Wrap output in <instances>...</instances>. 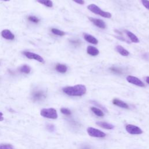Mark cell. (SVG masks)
<instances>
[{"label":"cell","mask_w":149,"mask_h":149,"mask_svg":"<svg viewBox=\"0 0 149 149\" xmlns=\"http://www.w3.org/2000/svg\"><path fill=\"white\" fill-rule=\"evenodd\" d=\"M66 95L70 96H82L86 92V87L83 85H77L74 86H68L62 89Z\"/></svg>","instance_id":"obj_1"},{"label":"cell","mask_w":149,"mask_h":149,"mask_svg":"<svg viewBox=\"0 0 149 149\" xmlns=\"http://www.w3.org/2000/svg\"><path fill=\"white\" fill-rule=\"evenodd\" d=\"M87 8L89 11H90L93 13L99 15L105 18H111L112 16L111 13H110L109 12L103 11L98 6L96 5L95 4H90L89 5H88Z\"/></svg>","instance_id":"obj_2"},{"label":"cell","mask_w":149,"mask_h":149,"mask_svg":"<svg viewBox=\"0 0 149 149\" xmlns=\"http://www.w3.org/2000/svg\"><path fill=\"white\" fill-rule=\"evenodd\" d=\"M40 115L44 118L52 119H55L58 118L57 111L52 108L42 109L40 112Z\"/></svg>","instance_id":"obj_3"},{"label":"cell","mask_w":149,"mask_h":149,"mask_svg":"<svg viewBox=\"0 0 149 149\" xmlns=\"http://www.w3.org/2000/svg\"><path fill=\"white\" fill-rule=\"evenodd\" d=\"M87 131L88 134L92 137L104 138L106 136V134L105 133H104L103 132L101 131V130H100L97 129L91 128V127H89L87 128Z\"/></svg>","instance_id":"obj_4"},{"label":"cell","mask_w":149,"mask_h":149,"mask_svg":"<svg viewBox=\"0 0 149 149\" xmlns=\"http://www.w3.org/2000/svg\"><path fill=\"white\" fill-rule=\"evenodd\" d=\"M126 131L131 135H140L143 133L142 130L135 125H128L126 126Z\"/></svg>","instance_id":"obj_5"},{"label":"cell","mask_w":149,"mask_h":149,"mask_svg":"<svg viewBox=\"0 0 149 149\" xmlns=\"http://www.w3.org/2000/svg\"><path fill=\"white\" fill-rule=\"evenodd\" d=\"M23 54L26 56V57L30 60H34L37 61H39L40 62H44V61L43 58L38 54H36L33 52H31L29 51H24Z\"/></svg>","instance_id":"obj_6"},{"label":"cell","mask_w":149,"mask_h":149,"mask_svg":"<svg viewBox=\"0 0 149 149\" xmlns=\"http://www.w3.org/2000/svg\"><path fill=\"white\" fill-rule=\"evenodd\" d=\"M46 98V95L42 90H36L32 93V99L34 101H40Z\"/></svg>","instance_id":"obj_7"},{"label":"cell","mask_w":149,"mask_h":149,"mask_svg":"<svg viewBox=\"0 0 149 149\" xmlns=\"http://www.w3.org/2000/svg\"><path fill=\"white\" fill-rule=\"evenodd\" d=\"M127 81L133 85H135L136 86H139V87H144L145 85L143 82H142L139 78L133 77V76H128L126 78Z\"/></svg>","instance_id":"obj_8"},{"label":"cell","mask_w":149,"mask_h":149,"mask_svg":"<svg viewBox=\"0 0 149 149\" xmlns=\"http://www.w3.org/2000/svg\"><path fill=\"white\" fill-rule=\"evenodd\" d=\"M89 19L97 27L103 29H105L106 24L103 20L99 19H97V18L91 17H89Z\"/></svg>","instance_id":"obj_9"},{"label":"cell","mask_w":149,"mask_h":149,"mask_svg":"<svg viewBox=\"0 0 149 149\" xmlns=\"http://www.w3.org/2000/svg\"><path fill=\"white\" fill-rule=\"evenodd\" d=\"M83 37L84 39L86 41H87V42L91 43V44H97L99 42L97 40V39L96 38H95V37H93V36L87 34V33H84L83 34Z\"/></svg>","instance_id":"obj_10"},{"label":"cell","mask_w":149,"mask_h":149,"mask_svg":"<svg viewBox=\"0 0 149 149\" xmlns=\"http://www.w3.org/2000/svg\"><path fill=\"white\" fill-rule=\"evenodd\" d=\"M1 36L3 38L7 40H13L15 39V36L8 29H5L2 31Z\"/></svg>","instance_id":"obj_11"},{"label":"cell","mask_w":149,"mask_h":149,"mask_svg":"<svg viewBox=\"0 0 149 149\" xmlns=\"http://www.w3.org/2000/svg\"><path fill=\"white\" fill-rule=\"evenodd\" d=\"M87 52L91 56H96L99 54V51L97 48L89 46L87 48Z\"/></svg>","instance_id":"obj_12"},{"label":"cell","mask_w":149,"mask_h":149,"mask_svg":"<svg viewBox=\"0 0 149 149\" xmlns=\"http://www.w3.org/2000/svg\"><path fill=\"white\" fill-rule=\"evenodd\" d=\"M113 104H114L118 107H121V108H126V109L129 108V105L126 103H125V102H123L120 100L117 99H115L113 100Z\"/></svg>","instance_id":"obj_13"},{"label":"cell","mask_w":149,"mask_h":149,"mask_svg":"<svg viewBox=\"0 0 149 149\" xmlns=\"http://www.w3.org/2000/svg\"><path fill=\"white\" fill-rule=\"evenodd\" d=\"M125 32H126V34L128 35V36L129 37L130 40H131L133 43H139L140 41H139V39L138 38V37L135 34H134L133 33L130 32L129 31H128V30H125Z\"/></svg>","instance_id":"obj_14"},{"label":"cell","mask_w":149,"mask_h":149,"mask_svg":"<svg viewBox=\"0 0 149 149\" xmlns=\"http://www.w3.org/2000/svg\"><path fill=\"white\" fill-rule=\"evenodd\" d=\"M96 124L98 126H99L104 129H113L114 128V126L113 125L105 122H97Z\"/></svg>","instance_id":"obj_15"},{"label":"cell","mask_w":149,"mask_h":149,"mask_svg":"<svg viewBox=\"0 0 149 149\" xmlns=\"http://www.w3.org/2000/svg\"><path fill=\"white\" fill-rule=\"evenodd\" d=\"M55 69L57 70V72H58L60 73H65L67 71L68 68L65 65L58 64L55 66Z\"/></svg>","instance_id":"obj_16"},{"label":"cell","mask_w":149,"mask_h":149,"mask_svg":"<svg viewBox=\"0 0 149 149\" xmlns=\"http://www.w3.org/2000/svg\"><path fill=\"white\" fill-rule=\"evenodd\" d=\"M116 50L119 52L121 55L124 56V57H126L128 56L129 54V52L127 51L126 49H125L123 47L121 46H117L116 47Z\"/></svg>","instance_id":"obj_17"},{"label":"cell","mask_w":149,"mask_h":149,"mask_svg":"<svg viewBox=\"0 0 149 149\" xmlns=\"http://www.w3.org/2000/svg\"><path fill=\"white\" fill-rule=\"evenodd\" d=\"M91 110L92 111L93 113L96 114V115H97L98 117H104V115L103 111L99 108L93 107L91 108Z\"/></svg>","instance_id":"obj_18"},{"label":"cell","mask_w":149,"mask_h":149,"mask_svg":"<svg viewBox=\"0 0 149 149\" xmlns=\"http://www.w3.org/2000/svg\"><path fill=\"white\" fill-rule=\"evenodd\" d=\"M36 1L40 4H42L47 7L51 8L53 6L52 2L51 0H36Z\"/></svg>","instance_id":"obj_19"},{"label":"cell","mask_w":149,"mask_h":149,"mask_svg":"<svg viewBox=\"0 0 149 149\" xmlns=\"http://www.w3.org/2000/svg\"><path fill=\"white\" fill-rule=\"evenodd\" d=\"M19 70V71L22 73H25L28 74L30 72L31 69H30V66H29L28 65H24L22 66Z\"/></svg>","instance_id":"obj_20"},{"label":"cell","mask_w":149,"mask_h":149,"mask_svg":"<svg viewBox=\"0 0 149 149\" xmlns=\"http://www.w3.org/2000/svg\"><path fill=\"white\" fill-rule=\"evenodd\" d=\"M51 32L54 34H56V35H58V36H63L65 34V33L63 31H61L59 29H55V28H52L51 29Z\"/></svg>","instance_id":"obj_21"},{"label":"cell","mask_w":149,"mask_h":149,"mask_svg":"<svg viewBox=\"0 0 149 149\" xmlns=\"http://www.w3.org/2000/svg\"><path fill=\"white\" fill-rule=\"evenodd\" d=\"M0 149H15L12 145L9 144H0Z\"/></svg>","instance_id":"obj_22"},{"label":"cell","mask_w":149,"mask_h":149,"mask_svg":"<svg viewBox=\"0 0 149 149\" xmlns=\"http://www.w3.org/2000/svg\"><path fill=\"white\" fill-rule=\"evenodd\" d=\"M110 70L113 72L114 73H117V74H121L122 73V70L119 68H117V67H111L110 68Z\"/></svg>","instance_id":"obj_23"},{"label":"cell","mask_w":149,"mask_h":149,"mask_svg":"<svg viewBox=\"0 0 149 149\" xmlns=\"http://www.w3.org/2000/svg\"><path fill=\"white\" fill-rule=\"evenodd\" d=\"M28 19L30 21H31L32 22H34V23H37L40 21L39 19H38L36 16H29L28 17Z\"/></svg>","instance_id":"obj_24"},{"label":"cell","mask_w":149,"mask_h":149,"mask_svg":"<svg viewBox=\"0 0 149 149\" xmlns=\"http://www.w3.org/2000/svg\"><path fill=\"white\" fill-rule=\"evenodd\" d=\"M61 113L66 115H71V111L66 108H61Z\"/></svg>","instance_id":"obj_25"},{"label":"cell","mask_w":149,"mask_h":149,"mask_svg":"<svg viewBox=\"0 0 149 149\" xmlns=\"http://www.w3.org/2000/svg\"><path fill=\"white\" fill-rule=\"evenodd\" d=\"M142 3L143 5L146 7L147 9L149 10V1L148 0H142Z\"/></svg>","instance_id":"obj_26"},{"label":"cell","mask_w":149,"mask_h":149,"mask_svg":"<svg viewBox=\"0 0 149 149\" xmlns=\"http://www.w3.org/2000/svg\"><path fill=\"white\" fill-rule=\"evenodd\" d=\"M73 1L74 3H76L79 4H81V5H83L85 4L84 0H73Z\"/></svg>","instance_id":"obj_27"},{"label":"cell","mask_w":149,"mask_h":149,"mask_svg":"<svg viewBox=\"0 0 149 149\" xmlns=\"http://www.w3.org/2000/svg\"><path fill=\"white\" fill-rule=\"evenodd\" d=\"M70 42L72 43V44H79L80 43V41H79V40H76V41H70Z\"/></svg>","instance_id":"obj_28"},{"label":"cell","mask_w":149,"mask_h":149,"mask_svg":"<svg viewBox=\"0 0 149 149\" xmlns=\"http://www.w3.org/2000/svg\"><path fill=\"white\" fill-rule=\"evenodd\" d=\"M146 82H147L148 84H149V77H147L146 78Z\"/></svg>","instance_id":"obj_29"},{"label":"cell","mask_w":149,"mask_h":149,"mask_svg":"<svg viewBox=\"0 0 149 149\" xmlns=\"http://www.w3.org/2000/svg\"><path fill=\"white\" fill-rule=\"evenodd\" d=\"M4 118H3V116H0V122L4 121Z\"/></svg>","instance_id":"obj_30"},{"label":"cell","mask_w":149,"mask_h":149,"mask_svg":"<svg viewBox=\"0 0 149 149\" xmlns=\"http://www.w3.org/2000/svg\"><path fill=\"white\" fill-rule=\"evenodd\" d=\"M2 1H9L10 0H2Z\"/></svg>","instance_id":"obj_31"},{"label":"cell","mask_w":149,"mask_h":149,"mask_svg":"<svg viewBox=\"0 0 149 149\" xmlns=\"http://www.w3.org/2000/svg\"><path fill=\"white\" fill-rule=\"evenodd\" d=\"M83 149H90V148H87V147H85V148H83Z\"/></svg>","instance_id":"obj_32"}]
</instances>
